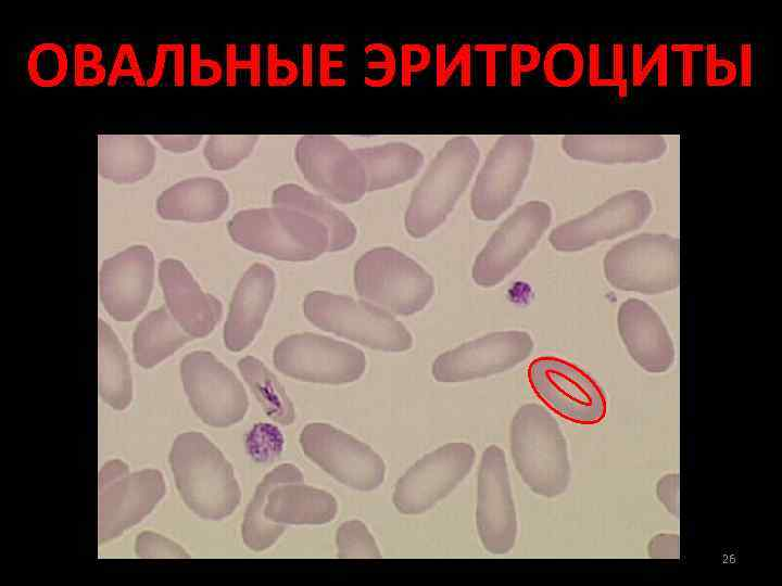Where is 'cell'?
Listing matches in <instances>:
<instances>
[{"label":"cell","mask_w":782,"mask_h":586,"mask_svg":"<svg viewBox=\"0 0 782 586\" xmlns=\"http://www.w3.org/2000/svg\"><path fill=\"white\" fill-rule=\"evenodd\" d=\"M302 307L314 326L369 348L405 352L413 345L412 334L401 321L366 301L313 291L306 294Z\"/></svg>","instance_id":"8992f818"},{"label":"cell","mask_w":782,"mask_h":586,"mask_svg":"<svg viewBox=\"0 0 782 586\" xmlns=\"http://www.w3.org/2000/svg\"><path fill=\"white\" fill-rule=\"evenodd\" d=\"M136 553L139 558L189 557L179 545L152 532H143L137 537Z\"/></svg>","instance_id":"74e56055"},{"label":"cell","mask_w":782,"mask_h":586,"mask_svg":"<svg viewBox=\"0 0 782 586\" xmlns=\"http://www.w3.org/2000/svg\"><path fill=\"white\" fill-rule=\"evenodd\" d=\"M652 213L642 190L620 192L591 212L554 228L548 241L559 252H577L639 229Z\"/></svg>","instance_id":"ac0fdd59"},{"label":"cell","mask_w":782,"mask_h":586,"mask_svg":"<svg viewBox=\"0 0 782 586\" xmlns=\"http://www.w3.org/2000/svg\"><path fill=\"white\" fill-rule=\"evenodd\" d=\"M273 361L287 377L325 384L354 382L366 369V357L361 349L311 332L282 339L274 348Z\"/></svg>","instance_id":"30bf717a"},{"label":"cell","mask_w":782,"mask_h":586,"mask_svg":"<svg viewBox=\"0 0 782 586\" xmlns=\"http://www.w3.org/2000/svg\"><path fill=\"white\" fill-rule=\"evenodd\" d=\"M478 161L479 149L469 137H456L443 145L412 193L404 220L411 237L425 238L445 220Z\"/></svg>","instance_id":"277c9868"},{"label":"cell","mask_w":782,"mask_h":586,"mask_svg":"<svg viewBox=\"0 0 782 586\" xmlns=\"http://www.w3.org/2000/svg\"><path fill=\"white\" fill-rule=\"evenodd\" d=\"M103 76L100 49L92 44L77 46L75 49L76 82L83 86H92L102 81Z\"/></svg>","instance_id":"8d00e7d4"},{"label":"cell","mask_w":782,"mask_h":586,"mask_svg":"<svg viewBox=\"0 0 782 586\" xmlns=\"http://www.w3.org/2000/svg\"><path fill=\"white\" fill-rule=\"evenodd\" d=\"M169 462L180 496L194 513L220 520L235 511L241 494L234 470L203 434H180L172 446Z\"/></svg>","instance_id":"6da1fadb"},{"label":"cell","mask_w":782,"mask_h":586,"mask_svg":"<svg viewBox=\"0 0 782 586\" xmlns=\"http://www.w3.org/2000/svg\"><path fill=\"white\" fill-rule=\"evenodd\" d=\"M154 140L165 150L174 153H184L194 150L202 140V136H168L155 135Z\"/></svg>","instance_id":"7bdbcfd3"},{"label":"cell","mask_w":782,"mask_h":586,"mask_svg":"<svg viewBox=\"0 0 782 586\" xmlns=\"http://www.w3.org/2000/svg\"><path fill=\"white\" fill-rule=\"evenodd\" d=\"M300 443L312 461L346 486L368 492L384 480V462L374 449L327 423L307 424Z\"/></svg>","instance_id":"5bb4252c"},{"label":"cell","mask_w":782,"mask_h":586,"mask_svg":"<svg viewBox=\"0 0 782 586\" xmlns=\"http://www.w3.org/2000/svg\"><path fill=\"white\" fill-rule=\"evenodd\" d=\"M268 80L274 85H288L297 78L295 65L285 58H278L276 51L270 54Z\"/></svg>","instance_id":"b9f144b4"},{"label":"cell","mask_w":782,"mask_h":586,"mask_svg":"<svg viewBox=\"0 0 782 586\" xmlns=\"http://www.w3.org/2000/svg\"><path fill=\"white\" fill-rule=\"evenodd\" d=\"M27 72L30 80L37 86H58L67 74L66 51L54 42L36 46L28 55Z\"/></svg>","instance_id":"1f68e13d"},{"label":"cell","mask_w":782,"mask_h":586,"mask_svg":"<svg viewBox=\"0 0 782 586\" xmlns=\"http://www.w3.org/2000/svg\"><path fill=\"white\" fill-rule=\"evenodd\" d=\"M155 162V149L140 135H104L98 138V170L116 183H133L147 177Z\"/></svg>","instance_id":"484cf974"},{"label":"cell","mask_w":782,"mask_h":586,"mask_svg":"<svg viewBox=\"0 0 782 586\" xmlns=\"http://www.w3.org/2000/svg\"><path fill=\"white\" fill-rule=\"evenodd\" d=\"M192 337L163 307L148 314L134 333V355L138 365L152 368Z\"/></svg>","instance_id":"f1b7e54d"},{"label":"cell","mask_w":782,"mask_h":586,"mask_svg":"<svg viewBox=\"0 0 782 586\" xmlns=\"http://www.w3.org/2000/svg\"><path fill=\"white\" fill-rule=\"evenodd\" d=\"M527 375L537 397L563 419L583 425L604 420L605 394L577 365L555 356H541L530 362Z\"/></svg>","instance_id":"ba28073f"},{"label":"cell","mask_w":782,"mask_h":586,"mask_svg":"<svg viewBox=\"0 0 782 586\" xmlns=\"http://www.w3.org/2000/svg\"><path fill=\"white\" fill-rule=\"evenodd\" d=\"M403 78L408 79L413 74L424 69L430 59L429 50L420 44H407L403 48L402 56Z\"/></svg>","instance_id":"60d3db41"},{"label":"cell","mask_w":782,"mask_h":586,"mask_svg":"<svg viewBox=\"0 0 782 586\" xmlns=\"http://www.w3.org/2000/svg\"><path fill=\"white\" fill-rule=\"evenodd\" d=\"M338 557L380 558V551L366 525L356 520L344 522L337 531Z\"/></svg>","instance_id":"e575fe53"},{"label":"cell","mask_w":782,"mask_h":586,"mask_svg":"<svg viewBox=\"0 0 782 586\" xmlns=\"http://www.w3.org/2000/svg\"><path fill=\"white\" fill-rule=\"evenodd\" d=\"M272 202L274 206L300 211L323 224L329 233L330 252L345 250L356 239V227L342 211L298 184L278 187L273 193Z\"/></svg>","instance_id":"4316f807"},{"label":"cell","mask_w":782,"mask_h":586,"mask_svg":"<svg viewBox=\"0 0 782 586\" xmlns=\"http://www.w3.org/2000/svg\"><path fill=\"white\" fill-rule=\"evenodd\" d=\"M275 288V272L263 263H254L243 273L224 328V343L229 351H242L254 340L273 302Z\"/></svg>","instance_id":"603a6c76"},{"label":"cell","mask_w":782,"mask_h":586,"mask_svg":"<svg viewBox=\"0 0 782 586\" xmlns=\"http://www.w3.org/2000/svg\"><path fill=\"white\" fill-rule=\"evenodd\" d=\"M617 324L631 358L652 373L667 371L674 361V347L659 315L645 302L629 298L618 310Z\"/></svg>","instance_id":"7402d4cb"},{"label":"cell","mask_w":782,"mask_h":586,"mask_svg":"<svg viewBox=\"0 0 782 586\" xmlns=\"http://www.w3.org/2000/svg\"><path fill=\"white\" fill-rule=\"evenodd\" d=\"M679 239L642 233L614 245L605 255L604 273L616 289L658 294L679 286Z\"/></svg>","instance_id":"52a82bcc"},{"label":"cell","mask_w":782,"mask_h":586,"mask_svg":"<svg viewBox=\"0 0 782 586\" xmlns=\"http://www.w3.org/2000/svg\"><path fill=\"white\" fill-rule=\"evenodd\" d=\"M531 335L524 331L492 332L438 356L431 367L436 381L465 382L507 371L532 353Z\"/></svg>","instance_id":"e0dca14e"},{"label":"cell","mask_w":782,"mask_h":586,"mask_svg":"<svg viewBox=\"0 0 782 586\" xmlns=\"http://www.w3.org/2000/svg\"><path fill=\"white\" fill-rule=\"evenodd\" d=\"M476 523L480 540L493 555L515 545L517 520L504 451L491 445L482 454L477 480Z\"/></svg>","instance_id":"d6986e66"},{"label":"cell","mask_w":782,"mask_h":586,"mask_svg":"<svg viewBox=\"0 0 782 586\" xmlns=\"http://www.w3.org/2000/svg\"><path fill=\"white\" fill-rule=\"evenodd\" d=\"M365 170L367 191L394 187L412 179L424 164V156L416 148L391 142L355 150Z\"/></svg>","instance_id":"83f0119b"},{"label":"cell","mask_w":782,"mask_h":586,"mask_svg":"<svg viewBox=\"0 0 782 586\" xmlns=\"http://www.w3.org/2000/svg\"><path fill=\"white\" fill-rule=\"evenodd\" d=\"M180 375L191 407L204 423L224 428L244 417L248 395L243 385L212 353L194 351L186 355Z\"/></svg>","instance_id":"8fae6325"},{"label":"cell","mask_w":782,"mask_h":586,"mask_svg":"<svg viewBox=\"0 0 782 586\" xmlns=\"http://www.w3.org/2000/svg\"><path fill=\"white\" fill-rule=\"evenodd\" d=\"M357 295L392 315L424 309L434 293L432 277L413 258L390 246L363 254L354 266Z\"/></svg>","instance_id":"5b68a950"},{"label":"cell","mask_w":782,"mask_h":586,"mask_svg":"<svg viewBox=\"0 0 782 586\" xmlns=\"http://www.w3.org/2000/svg\"><path fill=\"white\" fill-rule=\"evenodd\" d=\"M257 140V136H211L203 153L213 169L227 170L248 157Z\"/></svg>","instance_id":"836d02e7"},{"label":"cell","mask_w":782,"mask_h":586,"mask_svg":"<svg viewBox=\"0 0 782 586\" xmlns=\"http://www.w3.org/2000/svg\"><path fill=\"white\" fill-rule=\"evenodd\" d=\"M562 148L578 161L631 164L660 158L667 151V141L658 135L566 136Z\"/></svg>","instance_id":"cb8c5ba5"},{"label":"cell","mask_w":782,"mask_h":586,"mask_svg":"<svg viewBox=\"0 0 782 586\" xmlns=\"http://www.w3.org/2000/svg\"><path fill=\"white\" fill-rule=\"evenodd\" d=\"M543 71L548 82L558 87L577 84L583 74V55L569 42L554 44L545 54Z\"/></svg>","instance_id":"d6a6232c"},{"label":"cell","mask_w":782,"mask_h":586,"mask_svg":"<svg viewBox=\"0 0 782 586\" xmlns=\"http://www.w3.org/2000/svg\"><path fill=\"white\" fill-rule=\"evenodd\" d=\"M228 205L229 193L223 182L195 177L165 190L157 199L156 211L166 220L206 222L218 219Z\"/></svg>","instance_id":"d4e9b609"},{"label":"cell","mask_w":782,"mask_h":586,"mask_svg":"<svg viewBox=\"0 0 782 586\" xmlns=\"http://www.w3.org/2000/svg\"><path fill=\"white\" fill-rule=\"evenodd\" d=\"M551 220L552 209L545 202L519 206L477 255L471 270L474 282L482 288L502 282L537 245Z\"/></svg>","instance_id":"7c38bea8"},{"label":"cell","mask_w":782,"mask_h":586,"mask_svg":"<svg viewBox=\"0 0 782 586\" xmlns=\"http://www.w3.org/2000/svg\"><path fill=\"white\" fill-rule=\"evenodd\" d=\"M159 279L169 314L178 324L192 339L210 334L222 317L219 300L205 293L177 259L160 264Z\"/></svg>","instance_id":"44dd1931"},{"label":"cell","mask_w":782,"mask_h":586,"mask_svg":"<svg viewBox=\"0 0 782 586\" xmlns=\"http://www.w3.org/2000/svg\"><path fill=\"white\" fill-rule=\"evenodd\" d=\"M228 232L241 247L287 262L315 259L329 246L323 224L281 206L240 211L229 220Z\"/></svg>","instance_id":"3957f363"},{"label":"cell","mask_w":782,"mask_h":586,"mask_svg":"<svg viewBox=\"0 0 782 586\" xmlns=\"http://www.w3.org/2000/svg\"><path fill=\"white\" fill-rule=\"evenodd\" d=\"M156 470L129 473L121 460L106 462L99 472V543L119 536L148 515L165 494Z\"/></svg>","instance_id":"9c48e42d"},{"label":"cell","mask_w":782,"mask_h":586,"mask_svg":"<svg viewBox=\"0 0 782 586\" xmlns=\"http://www.w3.org/2000/svg\"><path fill=\"white\" fill-rule=\"evenodd\" d=\"M295 160L307 182L335 202L354 203L367 192L365 170L355 150L335 136L300 138Z\"/></svg>","instance_id":"2e32d148"},{"label":"cell","mask_w":782,"mask_h":586,"mask_svg":"<svg viewBox=\"0 0 782 586\" xmlns=\"http://www.w3.org/2000/svg\"><path fill=\"white\" fill-rule=\"evenodd\" d=\"M238 368L260 402L265 413L275 422L288 425L294 421V408L276 377L255 357L245 356Z\"/></svg>","instance_id":"4dcf8cb0"},{"label":"cell","mask_w":782,"mask_h":586,"mask_svg":"<svg viewBox=\"0 0 782 586\" xmlns=\"http://www.w3.org/2000/svg\"><path fill=\"white\" fill-rule=\"evenodd\" d=\"M512 63L518 73L532 71L539 63V53L532 46H515L512 50Z\"/></svg>","instance_id":"ee69618b"},{"label":"cell","mask_w":782,"mask_h":586,"mask_svg":"<svg viewBox=\"0 0 782 586\" xmlns=\"http://www.w3.org/2000/svg\"><path fill=\"white\" fill-rule=\"evenodd\" d=\"M154 278V258L144 245H134L104 260L99 273L100 300L117 321H130L148 304Z\"/></svg>","instance_id":"ffe728a7"},{"label":"cell","mask_w":782,"mask_h":586,"mask_svg":"<svg viewBox=\"0 0 782 586\" xmlns=\"http://www.w3.org/2000/svg\"><path fill=\"white\" fill-rule=\"evenodd\" d=\"M657 499L668 512L679 518V474H667L656 485Z\"/></svg>","instance_id":"f35d334b"},{"label":"cell","mask_w":782,"mask_h":586,"mask_svg":"<svg viewBox=\"0 0 782 586\" xmlns=\"http://www.w3.org/2000/svg\"><path fill=\"white\" fill-rule=\"evenodd\" d=\"M533 150L531 136H503L495 142L471 191L478 219L495 220L509 208L528 175Z\"/></svg>","instance_id":"9a60e30c"},{"label":"cell","mask_w":782,"mask_h":586,"mask_svg":"<svg viewBox=\"0 0 782 586\" xmlns=\"http://www.w3.org/2000/svg\"><path fill=\"white\" fill-rule=\"evenodd\" d=\"M99 394L109 406L125 409L131 400L127 355L109 324L99 319Z\"/></svg>","instance_id":"f546056e"},{"label":"cell","mask_w":782,"mask_h":586,"mask_svg":"<svg viewBox=\"0 0 782 586\" xmlns=\"http://www.w3.org/2000/svg\"><path fill=\"white\" fill-rule=\"evenodd\" d=\"M680 538L676 534H658L647 546V553L653 559H679Z\"/></svg>","instance_id":"ab89813d"},{"label":"cell","mask_w":782,"mask_h":586,"mask_svg":"<svg viewBox=\"0 0 782 586\" xmlns=\"http://www.w3.org/2000/svg\"><path fill=\"white\" fill-rule=\"evenodd\" d=\"M476 458L468 443H447L416 461L394 488L393 504L404 514H418L447 496L470 472Z\"/></svg>","instance_id":"4fadbf2b"},{"label":"cell","mask_w":782,"mask_h":586,"mask_svg":"<svg viewBox=\"0 0 782 586\" xmlns=\"http://www.w3.org/2000/svg\"><path fill=\"white\" fill-rule=\"evenodd\" d=\"M248 450L254 459L267 461L279 455L282 446L280 431L267 423L256 424L251 430L248 442Z\"/></svg>","instance_id":"d590c367"},{"label":"cell","mask_w":782,"mask_h":586,"mask_svg":"<svg viewBox=\"0 0 782 586\" xmlns=\"http://www.w3.org/2000/svg\"><path fill=\"white\" fill-rule=\"evenodd\" d=\"M509 441L515 467L532 492L544 497L565 493L571 474L567 443L544 407L521 406L512 420Z\"/></svg>","instance_id":"7a4b0ae2"}]
</instances>
